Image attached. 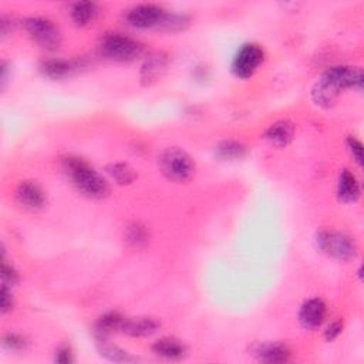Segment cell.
<instances>
[{"label":"cell","instance_id":"obj_25","mask_svg":"<svg viewBox=\"0 0 364 364\" xmlns=\"http://www.w3.org/2000/svg\"><path fill=\"white\" fill-rule=\"evenodd\" d=\"M346 147L351 155V158L361 165L363 164V144L356 137H348L346 141Z\"/></svg>","mask_w":364,"mask_h":364},{"label":"cell","instance_id":"obj_24","mask_svg":"<svg viewBox=\"0 0 364 364\" xmlns=\"http://www.w3.org/2000/svg\"><path fill=\"white\" fill-rule=\"evenodd\" d=\"M29 341L26 340L25 336L18 334V333H8L4 337V346L12 351H20L28 347Z\"/></svg>","mask_w":364,"mask_h":364},{"label":"cell","instance_id":"obj_3","mask_svg":"<svg viewBox=\"0 0 364 364\" xmlns=\"http://www.w3.org/2000/svg\"><path fill=\"white\" fill-rule=\"evenodd\" d=\"M98 50L102 57L117 63H131L143 56L144 46L123 33H108L102 36Z\"/></svg>","mask_w":364,"mask_h":364},{"label":"cell","instance_id":"obj_23","mask_svg":"<svg viewBox=\"0 0 364 364\" xmlns=\"http://www.w3.org/2000/svg\"><path fill=\"white\" fill-rule=\"evenodd\" d=\"M126 239H127V242H130L133 247L140 248V247H144V245L148 244L150 233H148V229L144 225H141L139 222H134L127 228Z\"/></svg>","mask_w":364,"mask_h":364},{"label":"cell","instance_id":"obj_10","mask_svg":"<svg viewBox=\"0 0 364 364\" xmlns=\"http://www.w3.org/2000/svg\"><path fill=\"white\" fill-rule=\"evenodd\" d=\"M16 199L28 211H40L46 205V192L39 184L25 181L16 189Z\"/></svg>","mask_w":364,"mask_h":364},{"label":"cell","instance_id":"obj_11","mask_svg":"<svg viewBox=\"0 0 364 364\" xmlns=\"http://www.w3.org/2000/svg\"><path fill=\"white\" fill-rule=\"evenodd\" d=\"M84 67L83 60H67V59H49L40 66L42 73L53 80H61L73 76Z\"/></svg>","mask_w":364,"mask_h":364},{"label":"cell","instance_id":"obj_8","mask_svg":"<svg viewBox=\"0 0 364 364\" xmlns=\"http://www.w3.org/2000/svg\"><path fill=\"white\" fill-rule=\"evenodd\" d=\"M167 13L168 12L158 5L143 4L130 9L126 15V20L129 26L134 29H140V30L160 29L161 30L164 20L167 18Z\"/></svg>","mask_w":364,"mask_h":364},{"label":"cell","instance_id":"obj_22","mask_svg":"<svg viewBox=\"0 0 364 364\" xmlns=\"http://www.w3.org/2000/svg\"><path fill=\"white\" fill-rule=\"evenodd\" d=\"M107 174L119 185H129L136 181V170L126 163H114L107 167Z\"/></svg>","mask_w":364,"mask_h":364},{"label":"cell","instance_id":"obj_28","mask_svg":"<svg viewBox=\"0 0 364 364\" xmlns=\"http://www.w3.org/2000/svg\"><path fill=\"white\" fill-rule=\"evenodd\" d=\"M343 331V322L341 320H336L333 323H330L324 331V337L327 341H333L334 339H337Z\"/></svg>","mask_w":364,"mask_h":364},{"label":"cell","instance_id":"obj_19","mask_svg":"<svg viewBox=\"0 0 364 364\" xmlns=\"http://www.w3.org/2000/svg\"><path fill=\"white\" fill-rule=\"evenodd\" d=\"M100 13V8L94 2H77L70 6V18L78 28L91 25Z\"/></svg>","mask_w":364,"mask_h":364},{"label":"cell","instance_id":"obj_6","mask_svg":"<svg viewBox=\"0 0 364 364\" xmlns=\"http://www.w3.org/2000/svg\"><path fill=\"white\" fill-rule=\"evenodd\" d=\"M25 29L30 39L45 50L54 52L60 47L63 36L60 29L47 18L32 16L25 20Z\"/></svg>","mask_w":364,"mask_h":364},{"label":"cell","instance_id":"obj_21","mask_svg":"<svg viewBox=\"0 0 364 364\" xmlns=\"http://www.w3.org/2000/svg\"><path fill=\"white\" fill-rule=\"evenodd\" d=\"M247 147L235 140H225L219 143L215 148V155L222 161H235L247 155Z\"/></svg>","mask_w":364,"mask_h":364},{"label":"cell","instance_id":"obj_20","mask_svg":"<svg viewBox=\"0 0 364 364\" xmlns=\"http://www.w3.org/2000/svg\"><path fill=\"white\" fill-rule=\"evenodd\" d=\"M97 348L101 357L114 361V363H131L137 361L134 356H131L129 351L123 350L121 347L112 344L108 341V339H97Z\"/></svg>","mask_w":364,"mask_h":364},{"label":"cell","instance_id":"obj_17","mask_svg":"<svg viewBox=\"0 0 364 364\" xmlns=\"http://www.w3.org/2000/svg\"><path fill=\"white\" fill-rule=\"evenodd\" d=\"M153 351L165 360H181L187 354V346L175 337H163L153 344Z\"/></svg>","mask_w":364,"mask_h":364},{"label":"cell","instance_id":"obj_13","mask_svg":"<svg viewBox=\"0 0 364 364\" xmlns=\"http://www.w3.org/2000/svg\"><path fill=\"white\" fill-rule=\"evenodd\" d=\"M254 354L257 356V358L262 363H286L289 361L292 351L290 348L279 341L275 343H262L258 344L254 348Z\"/></svg>","mask_w":364,"mask_h":364},{"label":"cell","instance_id":"obj_7","mask_svg":"<svg viewBox=\"0 0 364 364\" xmlns=\"http://www.w3.org/2000/svg\"><path fill=\"white\" fill-rule=\"evenodd\" d=\"M265 60L264 49L257 43L242 46L232 60V71L237 78L252 77Z\"/></svg>","mask_w":364,"mask_h":364},{"label":"cell","instance_id":"obj_4","mask_svg":"<svg viewBox=\"0 0 364 364\" xmlns=\"http://www.w3.org/2000/svg\"><path fill=\"white\" fill-rule=\"evenodd\" d=\"M158 167L167 180L178 184L188 182L195 175V161L187 151L177 147L165 148L158 155Z\"/></svg>","mask_w":364,"mask_h":364},{"label":"cell","instance_id":"obj_26","mask_svg":"<svg viewBox=\"0 0 364 364\" xmlns=\"http://www.w3.org/2000/svg\"><path fill=\"white\" fill-rule=\"evenodd\" d=\"M2 282L5 286H15L19 282L18 271L6 261H4V265H2Z\"/></svg>","mask_w":364,"mask_h":364},{"label":"cell","instance_id":"obj_1","mask_svg":"<svg viewBox=\"0 0 364 364\" xmlns=\"http://www.w3.org/2000/svg\"><path fill=\"white\" fill-rule=\"evenodd\" d=\"M363 70L353 66H333L327 69L312 90L313 101L320 107H331L344 90H363Z\"/></svg>","mask_w":364,"mask_h":364},{"label":"cell","instance_id":"obj_9","mask_svg":"<svg viewBox=\"0 0 364 364\" xmlns=\"http://www.w3.org/2000/svg\"><path fill=\"white\" fill-rule=\"evenodd\" d=\"M326 316H327V306L319 298L309 299L302 305L299 310V322L307 330L319 329L324 323Z\"/></svg>","mask_w":364,"mask_h":364},{"label":"cell","instance_id":"obj_14","mask_svg":"<svg viewBox=\"0 0 364 364\" xmlns=\"http://www.w3.org/2000/svg\"><path fill=\"white\" fill-rule=\"evenodd\" d=\"M168 67V57L164 53L150 54L141 67V80L144 84H153L160 80Z\"/></svg>","mask_w":364,"mask_h":364},{"label":"cell","instance_id":"obj_15","mask_svg":"<svg viewBox=\"0 0 364 364\" xmlns=\"http://www.w3.org/2000/svg\"><path fill=\"white\" fill-rule=\"evenodd\" d=\"M295 136V126L290 121H278V123L272 124L266 133H265V140L278 148H283L290 144Z\"/></svg>","mask_w":364,"mask_h":364},{"label":"cell","instance_id":"obj_16","mask_svg":"<svg viewBox=\"0 0 364 364\" xmlns=\"http://www.w3.org/2000/svg\"><path fill=\"white\" fill-rule=\"evenodd\" d=\"M337 196L346 204L356 202L360 198V182L357 177L348 170H343L339 175Z\"/></svg>","mask_w":364,"mask_h":364},{"label":"cell","instance_id":"obj_5","mask_svg":"<svg viewBox=\"0 0 364 364\" xmlns=\"http://www.w3.org/2000/svg\"><path fill=\"white\" fill-rule=\"evenodd\" d=\"M317 247L322 252L340 262H348L356 258V242L343 232L320 230L316 236Z\"/></svg>","mask_w":364,"mask_h":364},{"label":"cell","instance_id":"obj_29","mask_svg":"<svg viewBox=\"0 0 364 364\" xmlns=\"http://www.w3.org/2000/svg\"><path fill=\"white\" fill-rule=\"evenodd\" d=\"M13 309V296L9 286H2V313H8Z\"/></svg>","mask_w":364,"mask_h":364},{"label":"cell","instance_id":"obj_18","mask_svg":"<svg viewBox=\"0 0 364 364\" xmlns=\"http://www.w3.org/2000/svg\"><path fill=\"white\" fill-rule=\"evenodd\" d=\"M126 317L118 312H108L100 316L94 326V333L97 339H108L112 333L121 331Z\"/></svg>","mask_w":364,"mask_h":364},{"label":"cell","instance_id":"obj_2","mask_svg":"<svg viewBox=\"0 0 364 364\" xmlns=\"http://www.w3.org/2000/svg\"><path fill=\"white\" fill-rule=\"evenodd\" d=\"M61 165L64 174L81 195L91 199H101L110 194L107 180L86 160L76 155H69L63 160Z\"/></svg>","mask_w":364,"mask_h":364},{"label":"cell","instance_id":"obj_27","mask_svg":"<svg viewBox=\"0 0 364 364\" xmlns=\"http://www.w3.org/2000/svg\"><path fill=\"white\" fill-rule=\"evenodd\" d=\"M54 360L60 364H70L74 361V356H73V350L70 348V346L64 344V346H60L56 351V357Z\"/></svg>","mask_w":364,"mask_h":364},{"label":"cell","instance_id":"obj_12","mask_svg":"<svg viewBox=\"0 0 364 364\" xmlns=\"http://www.w3.org/2000/svg\"><path fill=\"white\" fill-rule=\"evenodd\" d=\"M161 327V323L154 317H126L121 333L131 337H148L155 334Z\"/></svg>","mask_w":364,"mask_h":364}]
</instances>
